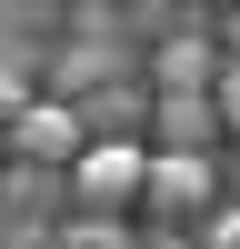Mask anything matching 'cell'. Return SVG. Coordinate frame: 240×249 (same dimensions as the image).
Instances as JSON below:
<instances>
[{
    "mask_svg": "<svg viewBox=\"0 0 240 249\" xmlns=\"http://www.w3.org/2000/svg\"><path fill=\"white\" fill-rule=\"evenodd\" d=\"M0 140H10V170H80V160H90V120H80V100H30Z\"/></svg>",
    "mask_w": 240,
    "mask_h": 249,
    "instance_id": "6da1fadb",
    "label": "cell"
},
{
    "mask_svg": "<svg viewBox=\"0 0 240 249\" xmlns=\"http://www.w3.org/2000/svg\"><path fill=\"white\" fill-rule=\"evenodd\" d=\"M70 199H80V219H130L140 199H150V150H140V140L90 150V160L70 170Z\"/></svg>",
    "mask_w": 240,
    "mask_h": 249,
    "instance_id": "7a4b0ae2",
    "label": "cell"
},
{
    "mask_svg": "<svg viewBox=\"0 0 240 249\" xmlns=\"http://www.w3.org/2000/svg\"><path fill=\"white\" fill-rule=\"evenodd\" d=\"M220 199V160H170V150H150V199L140 210H160V219H200Z\"/></svg>",
    "mask_w": 240,
    "mask_h": 249,
    "instance_id": "3957f363",
    "label": "cell"
},
{
    "mask_svg": "<svg viewBox=\"0 0 240 249\" xmlns=\"http://www.w3.org/2000/svg\"><path fill=\"white\" fill-rule=\"evenodd\" d=\"M150 130H160V150H170V160H210L220 110H210V100H160V90H150Z\"/></svg>",
    "mask_w": 240,
    "mask_h": 249,
    "instance_id": "277c9868",
    "label": "cell"
},
{
    "mask_svg": "<svg viewBox=\"0 0 240 249\" xmlns=\"http://www.w3.org/2000/svg\"><path fill=\"white\" fill-rule=\"evenodd\" d=\"M50 210H60V170H10V160H0V230L30 239Z\"/></svg>",
    "mask_w": 240,
    "mask_h": 249,
    "instance_id": "5b68a950",
    "label": "cell"
},
{
    "mask_svg": "<svg viewBox=\"0 0 240 249\" xmlns=\"http://www.w3.org/2000/svg\"><path fill=\"white\" fill-rule=\"evenodd\" d=\"M60 249H140V239L120 230V219H70V230H60Z\"/></svg>",
    "mask_w": 240,
    "mask_h": 249,
    "instance_id": "8992f818",
    "label": "cell"
},
{
    "mask_svg": "<svg viewBox=\"0 0 240 249\" xmlns=\"http://www.w3.org/2000/svg\"><path fill=\"white\" fill-rule=\"evenodd\" d=\"M20 110H30V80H20V60H0V130H10Z\"/></svg>",
    "mask_w": 240,
    "mask_h": 249,
    "instance_id": "52a82bcc",
    "label": "cell"
},
{
    "mask_svg": "<svg viewBox=\"0 0 240 249\" xmlns=\"http://www.w3.org/2000/svg\"><path fill=\"white\" fill-rule=\"evenodd\" d=\"M210 110H220V130L240 140V60H230V70H220V90H210Z\"/></svg>",
    "mask_w": 240,
    "mask_h": 249,
    "instance_id": "ba28073f",
    "label": "cell"
},
{
    "mask_svg": "<svg viewBox=\"0 0 240 249\" xmlns=\"http://www.w3.org/2000/svg\"><path fill=\"white\" fill-rule=\"evenodd\" d=\"M200 249H240V199H220V210H210V230H200Z\"/></svg>",
    "mask_w": 240,
    "mask_h": 249,
    "instance_id": "9c48e42d",
    "label": "cell"
},
{
    "mask_svg": "<svg viewBox=\"0 0 240 249\" xmlns=\"http://www.w3.org/2000/svg\"><path fill=\"white\" fill-rule=\"evenodd\" d=\"M140 249H190V239H180V230H160V239H140Z\"/></svg>",
    "mask_w": 240,
    "mask_h": 249,
    "instance_id": "30bf717a",
    "label": "cell"
}]
</instances>
